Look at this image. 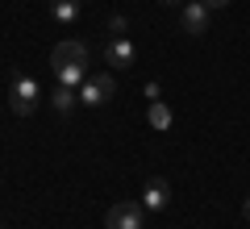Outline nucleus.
<instances>
[{"mask_svg":"<svg viewBox=\"0 0 250 229\" xmlns=\"http://www.w3.org/2000/svg\"><path fill=\"white\" fill-rule=\"evenodd\" d=\"M104 59H108V67H134L138 50H134V42H129V38H113V42L104 46Z\"/></svg>","mask_w":250,"mask_h":229,"instance_id":"0eeeda50","label":"nucleus"},{"mask_svg":"<svg viewBox=\"0 0 250 229\" xmlns=\"http://www.w3.org/2000/svg\"><path fill=\"white\" fill-rule=\"evenodd\" d=\"M159 4H175V0H159Z\"/></svg>","mask_w":250,"mask_h":229,"instance_id":"2eb2a0df","label":"nucleus"},{"mask_svg":"<svg viewBox=\"0 0 250 229\" xmlns=\"http://www.w3.org/2000/svg\"><path fill=\"white\" fill-rule=\"evenodd\" d=\"M50 13L59 25H71L75 17H80V0H50Z\"/></svg>","mask_w":250,"mask_h":229,"instance_id":"6e6552de","label":"nucleus"},{"mask_svg":"<svg viewBox=\"0 0 250 229\" xmlns=\"http://www.w3.org/2000/svg\"><path fill=\"white\" fill-rule=\"evenodd\" d=\"M142 204H134V200H121V204H113L108 208V217H104V229H142Z\"/></svg>","mask_w":250,"mask_h":229,"instance_id":"7ed1b4c3","label":"nucleus"},{"mask_svg":"<svg viewBox=\"0 0 250 229\" xmlns=\"http://www.w3.org/2000/svg\"><path fill=\"white\" fill-rule=\"evenodd\" d=\"M146 117H150L154 129H171V121H175V117H171V108L163 104V100H150V113H146Z\"/></svg>","mask_w":250,"mask_h":229,"instance_id":"9d476101","label":"nucleus"},{"mask_svg":"<svg viewBox=\"0 0 250 229\" xmlns=\"http://www.w3.org/2000/svg\"><path fill=\"white\" fill-rule=\"evenodd\" d=\"M75 100H80V92H75V88H62V83H59V88H54V96H50V104H54V113H71Z\"/></svg>","mask_w":250,"mask_h":229,"instance_id":"1a4fd4ad","label":"nucleus"},{"mask_svg":"<svg viewBox=\"0 0 250 229\" xmlns=\"http://www.w3.org/2000/svg\"><path fill=\"white\" fill-rule=\"evenodd\" d=\"M242 217H246V221H250V200H242Z\"/></svg>","mask_w":250,"mask_h":229,"instance_id":"4468645a","label":"nucleus"},{"mask_svg":"<svg viewBox=\"0 0 250 229\" xmlns=\"http://www.w3.org/2000/svg\"><path fill=\"white\" fill-rule=\"evenodd\" d=\"M0 229H4V225H0Z\"/></svg>","mask_w":250,"mask_h":229,"instance_id":"dca6fc26","label":"nucleus"},{"mask_svg":"<svg viewBox=\"0 0 250 229\" xmlns=\"http://www.w3.org/2000/svg\"><path fill=\"white\" fill-rule=\"evenodd\" d=\"M50 67H88V46L83 42H59L50 54Z\"/></svg>","mask_w":250,"mask_h":229,"instance_id":"20e7f679","label":"nucleus"},{"mask_svg":"<svg viewBox=\"0 0 250 229\" xmlns=\"http://www.w3.org/2000/svg\"><path fill=\"white\" fill-rule=\"evenodd\" d=\"M38 100H42V83L29 80V75H17V80H13V88H9L13 113H17V117H29V113L38 108Z\"/></svg>","mask_w":250,"mask_h":229,"instance_id":"f257e3e1","label":"nucleus"},{"mask_svg":"<svg viewBox=\"0 0 250 229\" xmlns=\"http://www.w3.org/2000/svg\"><path fill=\"white\" fill-rule=\"evenodd\" d=\"M208 4H200V0H192V4H184V13H179V21H184V34H208Z\"/></svg>","mask_w":250,"mask_h":229,"instance_id":"39448f33","label":"nucleus"},{"mask_svg":"<svg viewBox=\"0 0 250 229\" xmlns=\"http://www.w3.org/2000/svg\"><path fill=\"white\" fill-rule=\"evenodd\" d=\"M200 4H208V9H225L229 0H200Z\"/></svg>","mask_w":250,"mask_h":229,"instance_id":"ddd939ff","label":"nucleus"},{"mask_svg":"<svg viewBox=\"0 0 250 229\" xmlns=\"http://www.w3.org/2000/svg\"><path fill=\"white\" fill-rule=\"evenodd\" d=\"M54 75H59L62 88H83V67H59Z\"/></svg>","mask_w":250,"mask_h":229,"instance_id":"9b49d317","label":"nucleus"},{"mask_svg":"<svg viewBox=\"0 0 250 229\" xmlns=\"http://www.w3.org/2000/svg\"><path fill=\"white\" fill-rule=\"evenodd\" d=\"M113 92H117L113 75H108V71H100V75H92V80H83V88H80V104L100 108L104 100H113Z\"/></svg>","mask_w":250,"mask_h":229,"instance_id":"f03ea898","label":"nucleus"},{"mask_svg":"<svg viewBox=\"0 0 250 229\" xmlns=\"http://www.w3.org/2000/svg\"><path fill=\"white\" fill-rule=\"evenodd\" d=\"M108 29H113V38H125V17H108Z\"/></svg>","mask_w":250,"mask_h":229,"instance_id":"f8f14e48","label":"nucleus"},{"mask_svg":"<svg viewBox=\"0 0 250 229\" xmlns=\"http://www.w3.org/2000/svg\"><path fill=\"white\" fill-rule=\"evenodd\" d=\"M167 204H171V184H167V179H150L146 192H142V208L146 212H163Z\"/></svg>","mask_w":250,"mask_h":229,"instance_id":"423d86ee","label":"nucleus"}]
</instances>
